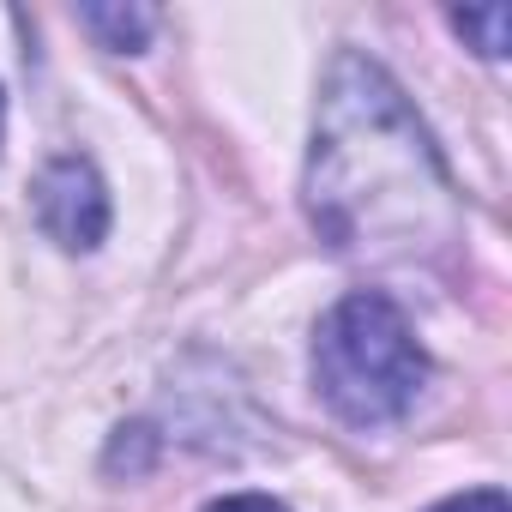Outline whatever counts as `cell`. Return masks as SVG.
I'll list each match as a JSON object with an SVG mask.
<instances>
[{
    "label": "cell",
    "mask_w": 512,
    "mask_h": 512,
    "mask_svg": "<svg viewBox=\"0 0 512 512\" xmlns=\"http://www.w3.org/2000/svg\"><path fill=\"white\" fill-rule=\"evenodd\" d=\"M308 217L338 253L368 266L428 260L458 229V193L428 127L404 91L356 49L332 61L320 91Z\"/></svg>",
    "instance_id": "6da1fadb"
},
{
    "label": "cell",
    "mask_w": 512,
    "mask_h": 512,
    "mask_svg": "<svg viewBox=\"0 0 512 512\" xmlns=\"http://www.w3.org/2000/svg\"><path fill=\"white\" fill-rule=\"evenodd\" d=\"M428 380V356L404 320V308L380 290L344 296L314 338V386L350 428L398 422Z\"/></svg>",
    "instance_id": "7a4b0ae2"
},
{
    "label": "cell",
    "mask_w": 512,
    "mask_h": 512,
    "mask_svg": "<svg viewBox=\"0 0 512 512\" xmlns=\"http://www.w3.org/2000/svg\"><path fill=\"white\" fill-rule=\"evenodd\" d=\"M37 223L73 253H85L109 235V193L85 157H55L37 175Z\"/></svg>",
    "instance_id": "3957f363"
},
{
    "label": "cell",
    "mask_w": 512,
    "mask_h": 512,
    "mask_svg": "<svg viewBox=\"0 0 512 512\" xmlns=\"http://www.w3.org/2000/svg\"><path fill=\"white\" fill-rule=\"evenodd\" d=\"M79 25L97 31L103 49H145V37L157 31V13H145V7H85Z\"/></svg>",
    "instance_id": "277c9868"
},
{
    "label": "cell",
    "mask_w": 512,
    "mask_h": 512,
    "mask_svg": "<svg viewBox=\"0 0 512 512\" xmlns=\"http://www.w3.org/2000/svg\"><path fill=\"white\" fill-rule=\"evenodd\" d=\"M506 7H482V13H452V31L458 37H470L476 43V55H488V61H500L506 55Z\"/></svg>",
    "instance_id": "5b68a950"
},
{
    "label": "cell",
    "mask_w": 512,
    "mask_h": 512,
    "mask_svg": "<svg viewBox=\"0 0 512 512\" xmlns=\"http://www.w3.org/2000/svg\"><path fill=\"white\" fill-rule=\"evenodd\" d=\"M428 512H506V494L500 488H470V494H452V500H440Z\"/></svg>",
    "instance_id": "8992f818"
},
{
    "label": "cell",
    "mask_w": 512,
    "mask_h": 512,
    "mask_svg": "<svg viewBox=\"0 0 512 512\" xmlns=\"http://www.w3.org/2000/svg\"><path fill=\"white\" fill-rule=\"evenodd\" d=\"M205 512H290V506L272 500V494H223V500H211Z\"/></svg>",
    "instance_id": "52a82bcc"
}]
</instances>
